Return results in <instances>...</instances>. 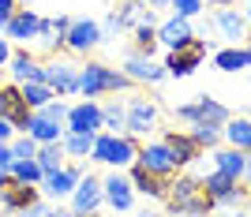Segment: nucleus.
I'll use <instances>...</instances> for the list:
<instances>
[{"label":"nucleus","mask_w":251,"mask_h":217,"mask_svg":"<svg viewBox=\"0 0 251 217\" xmlns=\"http://www.w3.org/2000/svg\"><path fill=\"white\" fill-rule=\"evenodd\" d=\"M165 202H169V210H173V217H176V214L206 217L210 210H214V198L206 195V187H202L199 176H176V180L169 184Z\"/></svg>","instance_id":"f257e3e1"},{"label":"nucleus","mask_w":251,"mask_h":217,"mask_svg":"<svg viewBox=\"0 0 251 217\" xmlns=\"http://www.w3.org/2000/svg\"><path fill=\"white\" fill-rule=\"evenodd\" d=\"M131 79L124 72H116L109 64H98V60H86L79 64V94H83L86 101H94L101 94H116V90H131Z\"/></svg>","instance_id":"f03ea898"},{"label":"nucleus","mask_w":251,"mask_h":217,"mask_svg":"<svg viewBox=\"0 0 251 217\" xmlns=\"http://www.w3.org/2000/svg\"><path fill=\"white\" fill-rule=\"evenodd\" d=\"M135 157H139V139H131V135H113V131L94 135L90 161H101V165H109V169H131Z\"/></svg>","instance_id":"7ed1b4c3"},{"label":"nucleus","mask_w":251,"mask_h":217,"mask_svg":"<svg viewBox=\"0 0 251 217\" xmlns=\"http://www.w3.org/2000/svg\"><path fill=\"white\" fill-rule=\"evenodd\" d=\"M202 180V187H206V195L214 198V206H229V210H240L244 202L251 198V191L240 184V180H232V176H225V172H206V176H199Z\"/></svg>","instance_id":"20e7f679"},{"label":"nucleus","mask_w":251,"mask_h":217,"mask_svg":"<svg viewBox=\"0 0 251 217\" xmlns=\"http://www.w3.org/2000/svg\"><path fill=\"white\" fill-rule=\"evenodd\" d=\"M42 83L49 86L56 97L79 94V64L68 60V56H49V60L42 64Z\"/></svg>","instance_id":"39448f33"},{"label":"nucleus","mask_w":251,"mask_h":217,"mask_svg":"<svg viewBox=\"0 0 251 217\" xmlns=\"http://www.w3.org/2000/svg\"><path fill=\"white\" fill-rule=\"evenodd\" d=\"M157 120H161V109L154 97H131L124 105V135H131V139H147L157 127Z\"/></svg>","instance_id":"423d86ee"},{"label":"nucleus","mask_w":251,"mask_h":217,"mask_svg":"<svg viewBox=\"0 0 251 217\" xmlns=\"http://www.w3.org/2000/svg\"><path fill=\"white\" fill-rule=\"evenodd\" d=\"M206 49H210L206 38H191L188 45L173 49V52L165 56V75H173V79H184V75H191L202 60H206Z\"/></svg>","instance_id":"0eeeda50"},{"label":"nucleus","mask_w":251,"mask_h":217,"mask_svg":"<svg viewBox=\"0 0 251 217\" xmlns=\"http://www.w3.org/2000/svg\"><path fill=\"white\" fill-rule=\"evenodd\" d=\"M101 42H105L101 23H94V19H72L68 34H64V52H72V56H86V52L98 49Z\"/></svg>","instance_id":"6e6552de"},{"label":"nucleus","mask_w":251,"mask_h":217,"mask_svg":"<svg viewBox=\"0 0 251 217\" xmlns=\"http://www.w3.org/2000/svg\"><path fill=\"white\" fill-rule=\"evenodd\" d=\"M0 116L8 120L11 127L19 135H26V127H30V109H26V101H23V90L19 83H0Z\"/></svg>","instance_id":"1a4fd4ad"},{"label":"nucleus","mask_w":251,"mask_h":217,"mask_svg":"<svg viewBox=\"0 0 251 217\" xmlns=\"http://www.w3.org/2000/svg\"><path fill=\"white\" fill-rule=\"evenodd\" d=\"M135 165H143L147 172L161 176V180H176V161H173V154H169V146L157 139V143H143L139 146V157H135Z\"/></svg>","instance_id":"9d476101"},{"label":"nucleus","mask_w":251,"mask_h":217,"mask_svg":"<svg viewBox=\"0 0 251 217\" xmlns=\"http://www.w3.org/2000/svg\"><path fill=\"white\" fill-rule=\"evenodd\" d=\"M176 116L188 120V124H199V120H206V124H229L232 120L229 109L221 101H214V97H206V94H202L199 101H191V105H176Z\"/></svg>","instance_id":"9b49d317"},{"label":"nucleus","mask_w":251,"mask_h":217,"mask_svg":"<svg viewBox=\"0 0 251 217\" xmlns=\"http://www.w3.org/2000/svg\"><path fill=\"white\" fill-rule=\"evenodd\" d=\"M64 131H75V135H98V131H101V105H98V101L68 105Z\"/></svg>","instance_id":"f8f14e48"},{"label":"nucleus","mask_w":251,"mask_h":217,"mask_svg":"<svg viewBox=\"0 0 251 217\" xmlns=\"http://www.w3.org/2000/svg\"><path fill=\"white\" fill-rule=\"evenodd\" d=\"M101 202H105V195H101V180L86 172L83 180L75 184V191H72V214H75V217H94Z\"/></svg>","instance_id":"ddd939ff"},{"label":"nucleus","mask_w":251,"mask_h":217,"mask_svg":"<svg viewBox=\"0 0 251 217\" xmlns=\"http://www.w3.org/2000/svg\"><path fill=\"white\" fill-rule=\"evenodd\" d=\"M101 195H105V202H109L116 214H127L131 202H135V187H131L127 176H120V169H113V172L101 180Z\"/></svg>","instance_id":"4468645a"},{"label":"nucleus","mask_w":251,"mask_h":217,"mask_svg":"<svg viewBox=\"0 0 251 217\" xmlns=\"http://www.w3.org/2000/svg\"><path fill=\"white\" fill-rule=\"evenodd\" d=\"M124 75L127 79H131V83H161V79H169L165 75V64H157L154 56H143V52H131V56H127L124 60Z\"/></svg>","instance_id":"2eb2a0df"},{"label":"nucleus","mask_w":251,"mask_h":217,"mask_svg":"<svg viewBox=\"0 0 251 217\" xmlns=\"http://www.w3.org/2000/svg\"><path fill=\"white\" fill-rule=\"evenodd\" d=\"M38 34H42V15H34V11L26 8H15V15L8 19V26H4V38L8 42H38Z\"/></svg>","instance_id":"dca6fc26"},{"label":"nucleus","mask_w":251,"mask_h":217,"mask_svg":"<svg viewBox=\"0 0 251 217\" xmlns=\"http://www.w3.org/2000/svg\"><path fill=\"white\" fill-rule=\"evenodd\" d=\"M42 198V191L34 184H19V180H8V187L0 191V214H19V210L34 206Z\"/></svg>","instance_id":"f3484780"},{"label":"nucleus","mask_w":251,"mask_h":217,"mask_svg":"<svg viewBox=\"0 0 251 217\" xmlns=\"http://www.w3.org/2000/svg\"><path fill=\"white\" fill-rule=\"evenodd\" d=\"M161 143L169 146V154H173L176 169H184V165H191L195 157H202L199 143H195V139H191L188 131H176V127H165V135H161Z\"/></svg>","instance_id":"a211bd4d"},{"label":"nucleus","mask_w":251,"mask_h":217,"mask_svg":"<svg viewBox=\"0 0 251 217\" xmlns=\"http://www.w3.org/2000/svg\"><path fill=\"white\" fill-rule=\"evenodd\" d=\"M79 180H83V165H64V169H56V172H49L42 180V191L49 198H68Z\"/></svg>","instance_id":"6ab92c4d"},{"label":"nucleus","mask_w":251,"mask_h":217,"mask_svg":"<svg viewBox=\"0 0 251 217\" xmlns=\"http://www.w3.org/2000/svg\"><path fill=\"white\" fill-rule=\"evenodd\" d=\"M26 135H30L38 146H45V143H60V139H64V120H56V116H49L45 109H38V113L30 116V127H26Z\"/></svg>","instance_id":"aec40b11"},{"label":"nucleus","mask_w":251,"mask_h":217,"mask_svg":"<svg viewBox=\"0 0 251 217\" xmlns=\"http://www.w3.org/2000/svg\"><path fill=\"white\" fill-rule=\"evenodd\" d=\"M191 38H195V30H191L188 19H180V15H173V19L157 23V45H165L169 52L180 49V45H188Z\"/></svg>","instance_id":"412c9836"},{"label":"nucleus","mask_w":251,"mask_h":217,"mask_svg":"<svg viewBox=\"0 0 251 217\" xmlns=\"http://www.w3.org/2000/svg\"><path fill=\"white\" fill-rule=\"evenodd\" d=\"M8 72L15 83H42V60L30 49H15L8 60Z\"/></svg>","instance_id":"4be33fe9"},{"label":"nucleus","mask_w":251,"mask_h":217,"mask_svg":"<svg viewBox=\"0 0 251 217\" xmlns=\"http://www.w3.org/2000/svg\"><path fill=\"white\" fill-rule=\"evenodd\" d=\"M127 180H131V187H135L139 195H147V198H165L169 195V184H173V180H161V176L147 172L143 165H131Z\"/></svg>","instance_id":"5701e85b"},{"label":"nucleus","mask_w":251,"mask_h":217,"mask_svg":"<svg viewBox=\"0 0 251 217\" xmlns=\"http://www.w3.org/2000/svg\"><path fill=\"white\" fill-rule=\"evenodd\" d=\"M214 26L221 30V38H232V45H240L248 38V19L236 8H218L214 11Z\"/></svg>","instance_id":"b1692460"},{"label":"nucleus","mask_w":251,"mask_h":217,"mask_svg":"<svg viewBox=\"0 0 251 217\" xmlns=\"http://www.w3.org/2000/svg\"><path fill=\"white\" fill-rule=\"evenodd\" d=\"M214 169L232 180H244V169H248V154L236 150V146H214Z\"/></svg>","instance_id":"393cba45"},{"label":"nucleus","mask_w":251,"mask_h":217,"mask_svg":"<svg viewBox=\"0 0 251 217\" xmlns=\"http://www.w3.org/2000/svg\"><path fill=\"white\" fill-rule=\"evenodd\" d=\"M221 139L244 154H251V120L248 116H232L229 124H221Z\"/></svg>","instance_id":"a878e982"},{"label":"nucleus","mask_w":251,"mask_h":217,"mask_svg":"<svg viewBox=\"0 0 251 217\" xmlns=\"http://www.w3.org/2000/svg\"><path fill=\"white\" fill-rule=\"evenodd\" d=\"M248 60H251L248 45H229V49H218V52H214V64H218V72H229V75L244 72V68H248Z\"/></svg>","instance_id":"bb28decb"},{"label":"nucleus","mask_w":251,"mask_h":217,"mask_svg":"<svg viewBox=\"0 0 251 217\" xmlns=\"http://www.w3.org/2000/svg\"><path fill=\"white\" fill-rule=\"evenodd\" d=\"M19 90H23V101H26L30 113H38V109H45L49 101H56V94H52L45 83H19Z\"/></svg>","instance_id":"cd10ccee"},{"label":"nucleus","mask_w":251,"mask_h":217,"mask_svg":"<svg viewBox=\"0 0 251 217\" xmlns=\"http://www.w3.org/2000/svg\"><path fill=\"white\" fill-rule=\"evenodd\" d=\"M64 157H68V154H64V146H60V143H45V146H38V157H34V161H38V169L49 176V172H56V169L68 165Z\"/></svg>","instance_id":"c85d7f7f"},{"label":"nucleus","mask_w":251,"mask_h":217,"mask_svg":"<svg viewBox=\"0 0 251 217\" xmlns=\"http://www.w3.org/2000/svg\"><path fill=\"white\" fill-rule=\"evenodd\" d=\"M60 146H64V154H68V157H79V161H86V157H90V150H94V135H75V131H64Z\"/></svg>","instance_id":"c756f323"},{"label":"nucleus","mask_w":251,"mask_h":217,"mask_svg":"<svg viewBox=\"0 0 251 217\" xmlns=\"http://www.w3.org/2000/svg\"><path fill=\"white\" fill-rule=\"evenodd\" d=\"M188 135L199 143V150H214V146L221 143V124H206V120H199V124H191Z\"/></svg>","instance_id":"7c9ffc66"},{"label":"nucleus","mask_w":251,"mask_h":217,"mask_svg":"<svg viewBox=\"0 0 251 217\" xmlns=\"http://www.w3.org/2000/svg\"><path fill=\"white\" fill-rule=\"evenodd\" d=\"M8 176L11 180H19V184H34V187H42V180H45V172L38 169V161H15V165L8 169Z\"/></svg>","instance_id":"2f4dec72"},{"label":"nucleus","mask_w":251,"mask_h":217,"mask_svg":"<svg viewBox=\"0 0 251 217\" xmlns=\"http://www.w3.org/2000/svg\"><path fill=\"white\" fill-rule=\"evenodd\" d=\"M101 127L113 135H124V105L120 101H105L101 105Z\"/></svg>","instance_id":"473e14b6"},{"label":"nucleus","mask_w":251,"mask_h":217,"mask_svg":"<svg viewBox=\"0 0 251 217\" xmlns=\"http://www.w3.org/2000/svg\"><path fill=\"white\" fill-rule=\"evenodd\" d=\"M135 38V52H143V56H154L157 52V26H139V30H131Z\"/></svg>","instance_id":"72a5a7b5"},{"label":"nucleus","mask_w":251,"mask_h":217,"mask_svg":"<svg viewBox=\"0 0 251 217\" xmlns=\"http://www.w3.org/2000/svg\"><path fill=\"white\" fill-rule=\"evenodd\" d=\"M11 157H15V161H30V157H38V143H34L30 135H15V139H11Z\"/></svg>","instance_id":"f704fd0d"},{"label":"nucleus","mask_w":251,"mask_h":217,"mask_svg":"<svg viewBox=\"0 0 251 217\" xmlns=\"http://www.w3.org/2000/svg\"><path fill=\"white\" fill-rule=\"evenodd\" d=\"M202 8H206L202 0H173V15H180V19H188V23L195 19Z\"/></svg>","instance_id":"c9c22d12"},{"label":"nucleus","mask_w":251,"mask_h":217,"mask_svg":"<svg viewBox=\"0 0 251 217\" xmlns=\"http://www.w3.org/2000/svg\"><path fill=\"white\" fill-rule=\"evenodd\" d=\"M15 8H19L15 0H0V34H4V26H8V19L15 15Z\"/></svg>","instance_id":"e433bc0d"},{"label":"nucleus","mask_w":251,"mask_h":217,"mask_svg":"<svg viewBox=\"0 0 251 217\" xmlns=\"http://www.w3.org/2000/svg\"><path fill=\"white\" fill-rule=\"evenodd\" d=\"M52 23V34H56V38H64V34H68V26H72V19H68V15H56V19H49Z\"/></svg>","instance_id":"4c0bfd02"},{"label":"nucleus","mask_w":251,"mask_h":217,"mask_svg":"<svg viewBox=\"0 0 251 217\" xmlns=\"http://www.w3.org/2000/svg\"><path fill=\"white\" fill-rule=\"evenodd\" d=\"M15 157H11V143H0V169H11Z\"/></svg>","instance_id":"58836bf2"},{"label":"nucleus","mask_w":251,"mask_h":217,"mask_svg":"<svg viewBox=\"0 0 251 217\" xmlns=\"http://www.w3.org/2000/svg\"><path fill=\"white\" fill-rule=\"evenodd\" d=\"M11 52H15V49H11V42L4 38V34H0V68H4V64L11 60Z\"/></svg>","instance_id":"ea45409f"},{"label":"nucleus","mask_w":251,"mask_h":217,"mask_svg":"<svg viewBox=\"0 0 251 217\" xmlns=\"http://www.w3.org/2000/svg\"><path fill=\"white\" fill-rule=\"evenodd\" d=\"M11 139H15V127H11L4 116H0V143H11Z\"/></svg>","instance_id":"a19ab883"},{"label":"nucleus","mask_w":251,"mask_h":217,"mask_svg":"<svg viewBox=\"0 0 251 217\" xmlns=\"http://www.w3.org/2000/svg\"><path fill=\"white\" fill-rule=\"evenodd\" d=\"M147 4H150L154 11H157V8H173V0H147Z\"/></svg>","instance_id":"79ce46f5"},{"label":"nucleus","mask_w":251,"mask_h":217,"mask_svg":"<svg viewBox=\"0 0 251 217\" xmlns=\"http://www.w3.org/2000/svg\"><path fill=\"white\" fill-rule=\"evenodd\" d=\"M202 4H210V8H229L232 0H202Z\"/></svg>","instance_id":"37998d69"},{"label":"nucleus","mask_w":251,"mask_h":217,"mask_svg":"<svg viewBox=\"0 0 251 217\" xmlns=\"http://www.w3.org/2000/svg\"><path fill=\"white\" fill-rule=\"evenodd\" d=\"M240 184H248V187H251V154H248V169H244V180H240Z\"/></svg>","instance_id":"c03bdc74"},{"label":"nucleus","mask_w":251,"mask_h":217,"mask_svg":"<svg viewBox=\"0 0 251 217\" xmlns=\"http://www.w3.org/2000/svg\"><path fill=\"white\" fill-rule=\"evenodd\" d=\"M8 180H11V176H8V169H0V191L8 187Z\"/></svg>","instance_id":"a18cd8bd"},{"label":"nucleus","mask_w":251,"mask_h":217,"mask_svg":"<svg viewBox=\"0 0 251 217\" xmlns=\"http://www.w3.org/2000/svg\"><path fill=\"white\" fill-rule=\"evenodd\" d=\"M135 217H161V214H154V210H147V206H143V210H139Z\"/></svg>","instance_id":"49530a36"},{"label":"nucleus","mask_w":251,"mask_h":217,"mask_svg":"<svg viewBox=\"0 0 251 217\" xmlns=\"http://www.w3.org/2000/svg\"><path fill=\"white\" fill-rule=\"evenodd\" d=\"M244 19H248V23H251V8H248V15H244Z\"/></svg>","instance_id":"de8ad7c7"},{"label":"nucleus","mask_w":251,"mask_h":217,"mask_svg":"<svg viewBox=\"0 0 251 217\" xmlns=\"http://www.w3.org/2000/svg\"><path fill=\"white\" fill-rule=\"evenodd\" d=\"M248 49H251V34H248Z\"/></svg>","instance_id":"09e8293b"},{"label":"nucleus","mask_w":251,"mask_h":217,"mask_svg":"<svg viewBox=\"0 0 251 217\" xmlns=\"http://www.w3.org/2000/svg\"><path fill=\"white\" fill-rule=\"evenodd\" d=\"M232 217H248V214H232Z\"/></svg>","instance_id":"8fccbe9b"},{"label":"nucleus","mask_w":251,"mask_h":217,"mask_svg":"<svg viewBox=\"0 0 251 217\" xmlns=\"http://www.w3.org/2000/svg\"><path fill=\"white\" fill-rule=\"evenodd\" d=\"M248 52H251V49H248ZM248 72H251V60H248Z\"/></svg>","instance_id":"3c124183"},{"label":"nucleus","mask_w":251,"mask_h":217,"mask_svg":"<svg viewBox=\"0 0 251 217\" xmlns=\"http://www.w3.org/2000/svg\"><path fill=\"white\" fill-rule=\"evenodd\" d=\"M248 191H251V187H248Z\"/></svg>","instance_id":"603ef678"},{"label":"nucleus","mask_w":251,"mask_h":217,"mask_svg":"<svg viewBox=\"0 0 251 217\" xmlns=\"http://www.w3.org/2000/svg\"><path fill=\"white\" fill-rule=\"evenodd\" d=\"M94 217H98V214H94Z\"/></svg>","instance_id":"864d4df0"}]
</instances>
